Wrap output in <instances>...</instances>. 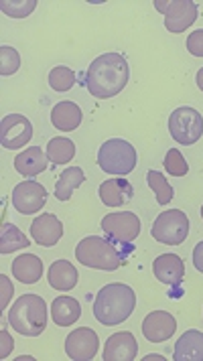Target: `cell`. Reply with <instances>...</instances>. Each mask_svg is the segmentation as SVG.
Wrapping results in <instances>:
<instances>
[{
  "mask_svg": "<svg viewBox=\"0 0 203 361\" xmlns=\"http://www.w3.org/2000/svg\"><path fill=\"white\" fill-rule=\"evenodd\" d=\"M82 110L78 104L69 102V99H63L59 102L53 110H51V124L61 132H71L75 130L80 124H82Z\"/></svg>",
  "mask_w": 203,
  "mask_h": 361,
  "instance_id": "cell-19",
  "label": "cell"
},
{
  "mask_svg": "<svg viewBox=\"0 0 203 361\" xmlns=\"http://www.w3.org/2000/svg\"><path fill=\"white\" fill-rule=\"evenodd\" d=\"M75 258L84 266L96 268V270H106V272L118 270L124 264L116 246L110 240H104L100 235L84 238L75 247Z\"/></svg>",
  "mask_w": 203,
  "mask_h": 361,
  "instance_id": "cell-4",
  "label": "cell"
},
{
  "mask_svg": "<svg viewBox=\"0 0 203 361\" xmlns=\"http://www.w3.org/2000/svg\"><path fill=\"white\" fill-rule=\"evenodd\" d=\"M154 279L169 286H179L185 279V264L175 254H161L152 264Z\"/></svg>",
  "mask_w": 203,
  "mask_h": 361,
  "instance_id": "cell-16",
  "label": "cell"
},
{
  "mask_svg": "<svg viewBox=\"0 0 203 361\" xmlns=\"http://www.w3.org/2000/svg\"><path fill=\"white\" fill-rule=\"evenodd\" d=\"M31 235L39 246H55L63 235V224L61 219H57V215L41 214L31 224Z\"/></svg>",
  "mask_w": 203,
  "mask_h": 361,
  "instance_id": "cell-14",
  "label": "cell"
},
{
  "mask_svg": "<svg viewBox=\"0 0 203 361\" xmlns=\"http://www.w3.org/2000/svg\"><path fill=\"white\" fill-rule=\"evenodd\" d=\"M187 51L193 57H203V29H197L187 37Z\"/></svg>",
  "mask_w": 203,
  "mask_h": 361,
  "instance_id": "cell-32",
  "label": "cell"
},
{
  "mask_svg": "<svg viewBox=\"0 0 203 361\" xmlns=\"http://www.w3.org/2000/svg\"><path fill=\"white\" fill-rule=\"evenodd\" d=\"M195 82H197V87L203 92V67L197 71V75H195Z\"/></svg>",
  "mask_w": 203,
  "mask_h": 361,
  "instance_id": "cell-36",
  "label": "cell"
},
{
  "mask_svg": "<svg viewBox=\"0 0 203 361\" xmlns=\"http://www.w3.org/2000/svg\"><path fill=\"white\" fill-rule=\"evenodd\" d=\"M175 331H177V321L167 311H152L142 321V335L151 343H163V341H167V339L173 337Z\"/></svg>",
  "mask_w": 203,
  "mask_h": 361,
  "instance_id": "cell-13",
  "label": "cell"
},
{
  "mask_svg": "<svg viewBox=\"0 0 203 361\" xmlns=\"http://www.w3.org/2000/svg\"><path fill=\"white\" fill-rule=\"evenodd\" d=\"M85 180L84 171L80 166H68L61 175H59V180L55 183V197L59 201H69L73 191L78 187H82V183Z\"/></svg>",
  "mask_w": 203,
  "mask_h": 361,
  "instance_id": "cell-24",
  "label": "cell"
},
{
  "mask_svg": "<svg viewBox=\"0 0 203 361\" xmlns=\"http://www.w3.org/2000/svg\"><path fill=\"white\" fill-rule=\"evenodd\" d=\"M49 284L51 288L68 293L78 284V270L75 266L68 260H57L51 264L49 268Z\"/></svg>",
  "mask_w": 203,
  "mask_h": 361,
  "instance_id": "cell-22",
  "label": "cell"
},
{
  "mask_svg": "<svg viewBox=\"0 0 203 361\" xmlns=\"http://www.w3.org/2000/svg\"><path fill=\"white\" fill-rule=\"evenodd\" d=\"M98 193H100L102 203L108 205V207H120V205L133 201V197H135V189L126 179L104 180L100 189H98Z\"/></svg>",
  "mask_w": 203,
  "mask_h": 361,
  "instance_id": "cell-18",
  "label": "cell"
},
{
  "mask_svg": "<svg viewBox=\"0 0 203 361\" xmlns=\"http://www.w3.org/2000/svg\"><path fill=\"white\" fill-rule=\"evenodd\" d=\"M151 235L165 246H179L189 235V219L181 209H169L159 214L152 224Z\"/></svg>",
  "mask_w": 203,
  "mask_h": 361,
  "instance_id": "cell-7",
  "label": "cell"
},
{
  "mask_svg": "<svg viewBox=\"0 0 203 361\" xmlns=\"http://www.w3.org/2000/svg\"><path fill=\"white\" fill-rule=\"evenodd\" d=\"M163 360H165L163 355H147V357H144V361H163Z\"/></svg>",
  "mask_w": 203,
  "mask_h": 361,
  "instance_id": "cell-37",
  "label": "cell"
},
{
  "mask_svg": "<svg viewBox=\"0 0 203 361\" xmlns=\"http://www.w3.org/2000/svg\"><path fill=\"white\" fill-rule=\"evenodd\" d=\"M13 276L23 284H35L43 276V262L35 254H23L13 262Z\"/></svg>",
  "mask_w": 203,
  "mask_h": 361,
  "instance_id": "cell-23",
  "label": "cell"
},
{
  "mask_svg": "<svg viewBox=\"0 0 203 361\" xmlns=\"http://www.w3.org/2000/svg\"><path fill=\"white\" fill-rule=\"evenodd\" d=\"M18 67H20L18 51L8 47V45H2L0 47V73L2 75H13V73H17Z\"/></svg>",
  "mask_w": 203,
  "mask_h": 361,
  "instance_id": "cell-31",
  "label": "cell"
},
{
  "mask_svg": "<svg viewBox=\"0 0 203 361\" xmlns=\"http://www.w3.org/2000/svg\"><path fill=\"white\" fill-rule=\"evenodd\" d=\"M136 309V295L128 284L112 282L106 284L94 300V317L106 327L124 323Z\"/></svg>",
  "mask_w": 203,
  "mask_h": 361,
  "instance_id": "cell-2",
  "label": "cell"
},
{
  "mask_svg": "<svg viewBox=\"0 0 203 361\" xmlns=\"http://www.w3.org/2000/svg\"><path fill=\"white\" fill-rule=\"evenodd\" d=\"M75 157V145L66 136L51 138L47 145V159L53 164H68Z\"/></svg>",
  "mask_w": 203,
  "mask_h": 361,
  "instance_id": "cell-26",
  "label": "cell"
},
{
  "mask_svg": "<svg viewBox=\"0 0 203 361\" xmlns=\"http://www.w3.org/2000/svg\"><path fill=\"white\" fill-rule=\"evenodd\" d=\"M8 325L25 337H39L47 327V305L39 295H23L8 311Z\"/></svg>",
  "mask_w": 203,
  "mask_h": 361,
  "instance_id": "cell-3",
  "label": "cell"
},
{
  "mask_svg": "<svg viewBox=\"0 0 203 361\" xmlns=\"http://www.w3.org/2000/svg\"><path fill=\"white\" fill-rule=\"evenodd\" d=\"M138 355V343L135 335L128 331L114 333L108 337L104 347V360L106 361H133Z\"/></svg>",
  "mask_w": 203,
  "mask_h": 361,
  "instance_id": "cell-15",
  "label": "cell"
},
{
  "mask_svg": "<svg viewBox=\"0 0 203 361\" xmlns=\"http://www.w3.org/2000/svg\"><path fill=\"white\" fill-rule=\"evenodd\" d=\"M31 246L29 238L15 224H4L0 230V254H13L17 250Z\"/></svg>",
  "mask_w": 203,
  "mask_h": 361,
  "instance_id": "cell-25",
  "label": "cell"
},
{
  "mask_svg": "<svg viewBox=\"0 0 203 361\" xmlns=\"http://www.w3.org/2000/svg\"><path fill=\"white\" fill-rule=\"evenodd\" d=\"M51 317L57 327H71L82 317V305L73 296H57L51 305Z\"/></svg>",
  "mask_w": 203,
  "mask_h": 361,
  "instance_id": "cell-21",
  "label": "cell"
},
{
  "mask_svg": "<svg viewBox=\"0 0 203 361\" xmlns=\"http://www.w3.org/2000/svg\"><path fill=\"white\" fill-rule=\"evenodd\" d=\"M49 164V159H47V152H43L41 147H31L25 148L23 152H18L15 157V169H17L18 175L31 179V177H37L39 173H43Z\"/></svg>",
  "mask_w": 203,
  "mask_h": 361,
  "instance_id": "cell-17",
  "label": "cell"
},
{
  "mask_svg": "<svg viewBox=\"0 0 203 361\" xmlns=\"http://www.w3.org/2000/svg\"><path fill=\"white\" fill-rule=\"evenodd\" d=\"M0 284H2V300H0V309L4 311L8 307V300L13 298V284L4 274H0Z\"/></svg>",
  "mask_w": 203,
  "mask_h": 361,
  "instance_id": "cell-33",
  "label": "cell"
},
{
  "mask_svg": "<svg viewBox=\"0 0 203 361\" xmlns=\"http://www.w3.org/2000/svg\"><path fill=\"white\" fill-rule=\"evenodd\" d=\"M175 361H203V333L202 331H187L175 343Z\"/></svg>",
  "mask_w": 203,
  "mask_h": 361,
  "instance_id": "cell-20",
  "label": "cell"
},
{
  "mask_svg": "<svg viewBox=\"0 0 203 361\" xmlns=\"http://www.w3.org/2000/svg\"><path fill=\"white\" fill-rule=\"evenodd\" d=\"M75 83V75L73 71L66 66L53 67L49 71V85L55 92H68Z\"/></svg>",
  "mask_w": 203,
  "mask_h": 361,
  "instance_id": "cell-29",
  "label": "cell"
},
{
  "mask_svg": "<svg viewBox=\"0 0 203 361\" xmlns=\"http://www.w3.org/2000/svg\"><path fill=\"white\" fill-rule=\"evenodd\" d=\"M154 11L165 17L171 33H183L197 20V4L191 0H154Z\"/></svg>",
  "mask_w": 203,
  "mask_h": 361,
  "instance_id": "cell-8",
  "label": "cell"
},
{
  "mask_svg": "<svg viewBox=\"0 0 203 361\" xmlns=\"http://www.w3.org/2000/svg\"><path fill=\"white\" fill-rule=\"evenodd\" d=\"M33 138V124L27 116L8 114L0 122V142L8 150H17L29 145Z\"/></svg>",
  "mask_w": 203,
  "mask_h": 361,
  "instance_id": "cell-9",
  "label": "cell"
},
{
  "mask_svg": "<svg viewBox=\"0 0 203 361\" xmlns=\"http://www.w3.org/2000/svg\"><path fill=\"white\" fill-rule=\"evenodd\" d=\"M136 163H138L136 148L122 138H110L98 150V164L108 175L124 177L135 171Z\"/></svg>",
  "mask_w": 203,
  "mask_h": 361,
  "instance_id": "cell-5",
  "label": "cell"
},
{
  "mask_svg": "<svg viewBox=\"0 0 203 361\" xmlns=\"http://www.w3.org/2000/svg\"><path fill=\"white\" fill-rule=\"evenodd\" d=\"M147 180H149V187L154 191V197H156L159 205L171 203V199L175 197V191L169 185V180L165 179L159 171H149L147 173Z\"/></svg>",
  "mask_w": 203,
  "mask_h": 361,
  "instance_id": "cell-27",
  "label": "cell"
},
{
  "mask_svg": "<svg viewBox=\"0 0 203 361\" xmlns=\"http://www.w3.org/2000/svg\"><path fill=\"white\" fill-rule=\"evenodd\" d=\"M100 347L98 333L90 327L75 329L73 333H69L66 339V353L69 360L75 361H87L94 360Z\"/></svg>",
  "mask_w": 203,
  "mask_h": 361,
  "instance_id": "cell-12",
  "label": "cell"
},
{
  "mask_svg": "<svg viewBox=\"0 0 203 361\" xmlns=\"http://www.w3.org/2000/svg\"><path fill=\"white\" fill-rule=\"evenodd\" d=\"M169 132L175 142L191 147L203 136V116L195 108L181 106L171 112Z\"/></svg>",
  "mask_w": 203,
  "mask_h": 361,
  "instance_id": "cell-6",
  "label": "cell"
},
{
  "mask_svg": "<svg viewBox=\"0 0 203 361\" xmlns=\"http://www.w3.org/2000/svg\"><path fill=\"white\" fill-rule=\"evenodd\" d=\"M102 230L114 242L130 244L140 235V219L133 212L108 214L102 219Z\"/></svg>",
  "mask_w": 203,
  "mask_h": 361,
  "instance_id": "cell-10",
  "label": "cell"
},
{
  "mask_svg": "<svg viewBox=\"0 0 203 361\" xmlns=\"http://www.w3.org/2000/svg\"><path fill=\"white\" fill-rule=\"evenodd\" d=\"M0 339H2L0 357H2V360H6V357H8V353L13 351V343H15V341H13V337H11V335H8L6 331H0Z\"/></svg>",
  "mask_w": 203,
  "mask_h": 361,
  "instance_id": "cell-34",
  "label": "cell"
},
{
  "mask_svg": "<svg viewBox=\"0 0 203 361\" xmlns=\"http://www.w3.org/2000/svg\"><path fill=\"white\" fill-rule=\"evenodd\" d=\"M193 264H195V268L203 274V242H199L195 246V250H193Z\"/></svg>",
  "mask_w": 203,
  "mask_h": 361,
  "instance_id": "cell-35",
  "label": "cell"
},
{
  "mask_svg": "<svg viewBox=\"0 0 203 361\" xmlns=\"http://www.w3.org/2000/svg\"><path fill=\"white\" fill-rule=\"evenodd\" d=\"M37 8V0H2L0 11L11 18H27Z\"/></svg>",
  "mask_w": 203,
  "mask_h": 361,
  "instance_id": "cell-28",
  "label": "cell"
},
{
  "mask_svg": "<svg viewBox=\"0 0 203 361\" xmlns=\"http://www.w3.org/2000/svg\"><path fill=\"white\" fill-rule=\"evenodd\" d=\"M130 78L128 61L120 53H104L96 57L85 71V87L98 99L118 96Z\"/></svg>",
  "mask_w": 203,
  "mask_h": 361,
  "instance_id": "cell-1",
  "label": "cell"
},
{
  "mask_svg": "<svg viewBox=\"0 0 203 361\" xmlns=\"http://www.w3.org/2000/svg\"><path fill=\"white\" fill-rule=\"evenodd\" d=\"M202 219H203V205H202Z\"/></svg>",
  "mask_w": 203,
  "mask_h": 361,
  "instance_id": "cell-38",
  "label": "cell"
},
{
  "mask_svg": "<svg viewBox=\"0 0 203 361\" xmlns=\"http://www.w3.org/2000/svg\"><path fill=\"white\" fill-rule=\"evenodd\" d=\"M47 203V189L37 180H23L13 189V207L18 214H39Z\"/></svg>",
  "mask_w": 203,
  "mask_h": 361,
  "instance_id": "cell-11",
  "label": "cell"
},
{
  "mask_svg": "<svg viewBox=\"0 0 203 361\" xmlns=\"http://www.w3.org/2000/svg\"><path fill=\"white\" fill-rule=\"evenodd\" d=\"M163 164H165L167 173L173 175V177H185L187 173H189V164L183 159L179 148H169V152L165 154V163Z\"/></svg>",
  "mask_w": 203,
  "mask_h": 361,
  "instance_id": "cell-30",
  "label": "cell"
}]
</instances>
